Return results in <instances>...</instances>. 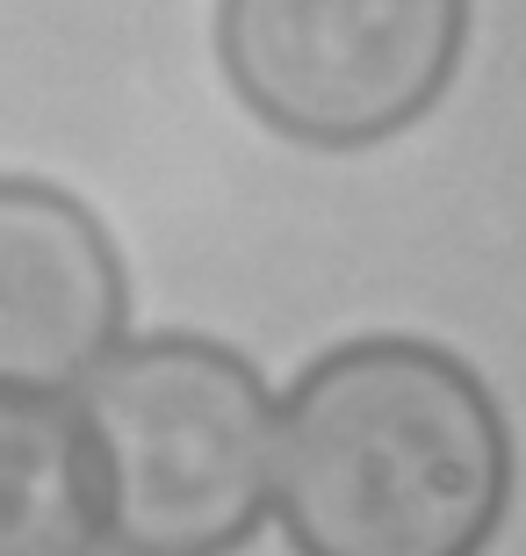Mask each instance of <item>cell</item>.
Segmentation results:
<instances>
[{
    "label": "cell",
    "mask_w": 526,
    "mask_h": 556,
    "mask_svg": "<svg viewBox=\"0 0 526 556\" xmlns=\"http://www.w3.org/2000/svg\"><path fill=\"white\" fill-rule=\"evenodd\" d=\"M108 528L80 405L0 383V556H94Z\"/></svg>",
    "instance_id": "cell-5"
},
{
    "label": "cell",
    "mask_w": 526,
    "mask_h": 556,
    "mask_svg": "<svg viewBox=\"0 0 526 556\" xmlns=\"http://www.w3.org/2000/svg\"><path fill=\"white\" fill-rule=\"evenodd\" d=\"M108 556H144V549H108Z\"/></svg>",
    "instance_id": "cell-6"
},
{
    "label": "cell",
    "mask_w": 526,
    "mask_h": 556,
    "mask_svg": "<svg viewBox=\"0 0 526 556\" xmlns=\"http://www.w3.org/2000/svg\"><path fill=\"white\" fill-rule=\"evenodd\" d=\"M130 340V275L102 217L37 174H0V383L73 391Z\"/></svg>",
    "instance_id": "cell-4"
},
{
    "label": "cell",
    "mask_w": 526,
    "mask_h": 556,
    "mask_svg": "<svg viewBox=\"0 0 526 556\" xmlns=\"http://www.w3.org/2000/svg\"><path fill=\"white\" fill-rule=\"evenodd\" d=\"M108 535L144 556H231L274 506L282 405L239 348L203 332L123 340L80 383Z\"/></svg>",
    "instance_id": "cell-2"
},
{
    "label": "cell",
    "mask_w": 526,
    "mask_h": 556,
    "mask_svg": "<svg viewBox=\"0 0 526 556\" xmlns=\"http://www.w3.org/2000/svg\"><path fill=\"white\" fill-rule=\"evenodd\" d=\"M217 59L274 138L368 152L440 109L469 59V0H217Z\"/></svg>",
    "instance_id": "cell-3"
},
{
    "label": "cell",
    "mask_w": 526,
    "mask_h": 556,
    "mask_svg": "<svg viewBox=\"0 0 526 556\" xmlns=\"http://www.w3.org/2000/svg\"><path fill=\"white\" fill-rule=\"evenodd\" d=\"M512 477L505 405L440 340H339L282 397L274 520L296 556H484Z\"/></svg>",
    "instance_id": "cell-1"
}]
</instances>
